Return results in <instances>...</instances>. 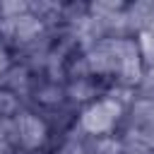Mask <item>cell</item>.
Wrapping results in <instances>:
<instances>
[{
    "label": "cell",
    "instance_id": "obj_1",
    "mask_svg": "<svg viewBox=\"0 0 154 154\" xmlns=\"http://www.w3.org/2000/svg\"><path fill=\"white\" fill-rule=\"evenodd\" d=\"M120 116V103L116 99H101L94 101L82 113V128L91 135H108Z\"/></svg>",
    "mask_w": 154,
    "mask_h": 154
},
{
    "label": "cell",
    "instance_id": "obj_2",
    "mask_svg": "<svg viewBox=\"0 0 154 154\" xmlns=\"http://www.w3.org/2000/svg\"><path fill=\"white\" fill-rule=\"evenodd\" d=\"M14 135H17V142L26 149H34L43 142L46 137V125L38 116L34 113H22L17 120H14Z\"/></svg>",
    "mask_w": 154,
    "mask_h": 154
}]
</instances>
